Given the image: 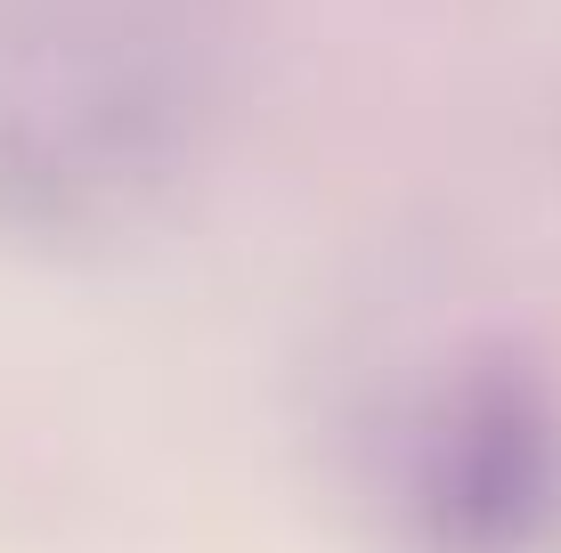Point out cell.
Segmentation results:
<instances>
[{
  "label": "cell",
  "mask_w": 561,
  "mask_h": 553,
  "mask_svg": "<svg viewBox=\"0 0 561 553\" xmlns=\"http://www.w3.org/2000/svg\"><path fill=\"white\" fill-rule=\"evenodd\" d=\"M423 553H529L561 512V424L520 375H456L408 424L399 472Z\"/></svg>",
  "instance_id": "1"
}]
</instances>
